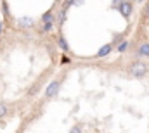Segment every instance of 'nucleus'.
Listing matches in <instances>:
<instances>
[{
  "label": "nucleus",
  "instance_id": "nucleus-1",
  "mask_svg": "<svg viewBox=\"0 0 149 133\" xmlns=\"http://www.w3.org/2000/svg\"><path fill=\"white\" fill-rule=\"evenodd\" d=\"M130 74L134 76V78H142V76H146L148 74V66L144 64V62H141V61H135L132 66H130Z\"/></svg>",
  "mask_w": 149,
  "mask_h": 133
},
{
  "label": "nucleus",
  "instance_id": "nucleus-2",
  "mask_svg": "<svg viewBox=\"0 0 149 133\" xmlns=\"http://www.w3.org/2000/svg\"><path fill=\"white\" fill-rule=\"evenodd\" d=\"M114 7H118V10L121 12V16H123V17H130V14H132V9H134L130 2H120V0H116Z\"/></svg>",
  "mask_w": 149,
  "mask_h": 133
},
{
  "label": "nucleus",
  "instance_id": "nucleus-3",
  "mask_svg": "<svg viewBox=\"0 0 149 133\" xmlns=\"http://www.w3.org/2000/svg\"><path fill=\"white\" fill-rule=\"evenodd\" d=\"M59 88H61V83L59 81H50L49 87H47V90H45V95L49 99H52V97H56L59 94Z\"/></svg>",
  "mask_w": 149,
  "mask_h": 133
},
{
  "label": "nucleus",
  "instance_id": "nucleus-4",
  "mask_svg": "<svg viewBox=\"0 0 149 133\" xmlns=\"http://www.w3.org/2000/svg\"><path fill=\"white\" fill-rule=\"evenodd\" d=\"M111 50H113L111 45H104V47H102V48H101V50L97 52V57H106V55H108V54H109Z\"/></svg>",
  "mask_w": 149,
  "mask_h": 133
},
{
  "label": "nucleus",
  "instance_id": "nucleus-5",
  "mask_svg": "<svg viewBox=\"0 0 149 133\" xmlns=\"http://www.w3.org/2000/svg\"><path fill=\"white\" fill-rule=\"evenodd\" d=\"M139 55H148L149 57V43H142L139 47Z\"/></svg>",
  "mask_w": 149,
  "mask_h": 133
},
{
  "label": "nucleus",
  "instance_id": "nucleus-6",
  "mask_svg": "<svg viewBox=\"0 0 149 133\" xmlns=\"http://www.w3.org/2000/svg\"><path fill=\"white\" fill-rule=\"evenodd\" d=\"M127 48H128V43H127V42H121V43L118 45V52H125Z\"/></svg>",
  "mask_w": 149,
  "mask_h": 133
},
{
  "label": "nucleus",
  "instance_id": "nucleus-7",
  "mask_svg": "<svg viewBox=\"0 0 149 133\" xmlns=\"http://www.w3.org/2000/svg\"><path fill=\"white\" fill-rule=\"evenodd\" d=\"M59 43H61V47H63L64 50H68V45H66V42H64V38H61V40H59Z\"/></svg>",
  "mask_w": 149,
  "mask_h": 133
},
{
  "label": "nucleus",
  "instance_id": "nucleus-8",
  "mask_svg": "<svg viewBox=\"0 0 149 133\" xmlns=\"http://www.w3.org/2000/svg\"><path fill=\"white\" fill-rule=\"evenodd\" d=\"M71 5H73V0H66V2H64V7H63V9H68V7H71Z\"/></svg>",
  "mask_w": 149,
  "mask_h": 133
},
{
  "label": "nucleus",
  "instance_id": "nucleus-9",
  "mask_svg": "<svg viewBox=\"0 0 149 133\" xmlns=\"http://www.w3.org/2000/svg\"><path fill=\"white\" fill-rule=\"evenodd\" d=\"M70 133H81V130H80L78 126H73V128H71V132H70Z\"/></svg>",
  "mask_w": 149,
  "mask_h": 133
},
{
  "label": "nucleus",
  "instance_id": "nucleus-10",
  "mask_svg": "<svg viewBox=\"0 0 149 133\" xmlns=\"http://www.w3.org/2000/svg\"><path fill=\"white\" fill-rule=\"evenodd\" d=\"M85 0H73V5H81Z\"/></svg>",
  "mask_w": 149,
  "mask_h": 133
},
{
  "label": "nucleus",
  "instance_id": "nucleus-11",
  "mask_svg": "<svg viewBox=\"0 0 149 133\" xmlns=\"http://www.w3.org/2000/svg\"><path fill=\"white\" fill-rule=\"evenodd\" d=\"M146 14H149V3L146 5Z\"/></svg>",
  "mask_w": 149,
  "mask_h": 133
}]
</instances>
